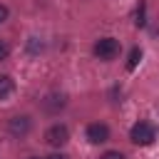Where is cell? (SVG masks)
<instances>
[{
	"mask_svg": "<svg viewBox=\"0 0 159 159\" xmlns=\"http://www.w3.org/2000/svg\"><path fill=\"white\" fill-rule=\"evenodd\" d=\"M87 139H89L92 144H104V142L109 139V127L102 124V122H92V124L87 127Z\"/></svg>",
	"mask_w": 159,
	"mask_h": 159,
	"instance_id": "obj_4",
	"label": "cell"
},
{
	"mask_svg": "<svg viewBox=\"0 0 159 159\" xmlns=\"http://www.w3.org/2000/svg\"><path fill=\"white\" fill-rule=\"evenodd\" d=\"M47 159H67V157H65V154H50Z\"/></svg>",
	"mask_w": 159,
	"mask_h": 159,
	"instance_id": "obj_13",
	"label": "cell"
},
{
	"mask_svg": "<svg viewBox=\"0 0 159 159\" xmlns=\"http://www.w3.org/2000/svg\"><path fill=\"white\" fill-rule=\"evenodd\" d=\"M134 22H137L139 27L147 22V20H144V2H139V10H137V20H134Z\"/></svg>",
	"mask_w": 159,
	"mask_h": 159,
	"instance_id": "obj_9",
	"label": "cell"
},
{
	"mask_svg": "<svg viewBox=\"0 0 159 159\" xmlns=\"http://www.w3.org/2000/svg\"><path fill=\"white\" fill-rule=\"evenodd\" d=\"M12 89H15V82H12V77H7V75H0V99H7V97L12 94Z\"/></svg>",
	"mask_w": 159,
	"mask_h": 159,
	"instance_id": "obj_6",
	"label": "cell"
},
{
	"mask_svg": "<svg viewBox=\"0 0 159 159\" xmlns=\"http://www.w3.org/2000/svg\"><path fill=\"white\" fill-rule=\"evenodd\" d=\"M5 20H7V7L0 5V22H5Z\"/></svg>",
	"mask_w": 159,
	"mask_h": 159,
	"instance_id": "obj_12",
	"label": "cell"
},
{
	"mask_svg": "<svg viewBox=\"0 0 159 159\" xmlns=\"http://www.w3.org/2000/svg\"><path fill=\"white\" fill-rule=\"evenodd\" d=\"M92 52H94V57H97V60L109 62V60H114V57L119 55V40H114V37H102V40H97V42H94Z\"/></svg>",
	"mask_w": 159,
	"mask_h": 159,
	"instance_id": "obj_2",
	"label": "cell"
},
{
	"mask_svg": "<svg viewBox=\"0 0 159 159\" xmlns=\"http://www.w3.org/2000/svg\"><path fill=\"white\" fill-rule=\"evenodd\" d=\"M129 139L134 144H139V147H149L157 139V129H154L152 122H137L132 127V132H129Z\"/></svg>",
	"mask_w": 159,
	"mask_h": 159,
	"instance_id": "obj_1",
	"label": "cell"
},
{
	"mask_svg": "<svg viewBox=\"0 0 159 159\" xmlns=\"http://www.w3.org/2000/svg\"><path fill=\"white\" fill-rule=\"evenodd\" d=\"M10 55V47H7V42L5 40H0V60H5Z\"/></svg>",
	"mask_w": 159,
	"mask_h": 159,
	"instance_id": "obj_11",
	"label": "cell"
},
{
	"mask_svg": "<svg viewBox=\"0 0 159 159\" xmlns=\"http://www.w3.org/2000/svg\"><path fill=\"white\" fill-rule=\"evenodd\" d=\"M139 60H142V50H139V47H134V50L129 52V60H127V70H134Z\"/></svg>",
	"mask_w": 159,
	"mask_h": 159,
	"instance_id": "obj_8",
	"label": "cell"
},
{
	"mask_svg": "<svg viewBox=\"0 0 159 159\" xmlns=\"http://www.w3.org/2000/svg\"><path fill=\"white\" fill-rule=\"evenodd\" d=\"M62 107H65V97H62V94H60V97H57V94H50V97L45 99V109H50V112L62 109Z\"/></svg>",
	"mask_w": 159,
	"mask_h": 159,
	"instance_id": "obj_7",
	"label": "cell"
},
{
	"mask_svg": "<svg viewBox=\"0 0 159 159\" xmlns=\"http://www.w3.org/2000/svg\"><path fill=\"white\" fill-rule=\"evenodd\" d=\"M30 127H32V122H30V117H12L10 119V124H7V129H10V134H15V137H25L27 132H30Z\"/></svg>",
	"mask_w": 159,
	"mask_h": 159,
	"instance_id": "obj_5",
	"label": "cell"
},
{
	"mask_svg": "<svg viewBox=\"0 0 159 159\" xmlns=\"http://www.w3.org/2000/svg\"><path fill=\"white\" fill-rule=\"evenodd\" d=\"M67 139H70V129L65 124H52L45 132V142L50 147H62V144H67Z\"/></svg>",
	"mask_w": 159,
	"mask_h": 159,
	"instance_id": "obj_3",
	"label": "cell"
},
{
	"mask_svg": "<svg viewBox=\"0 0 159 159\" xmlns=\"http://www.w3.org/2000/svg\"><path fill=\"white\" fill-rule=\"evenodd\" d=\"M99 159H124V154L122 152H104Z\"/></svg>",
	"mask_w": 159,
	"mask_h": 159,
	"instance_id": "obj_10",
	"label": "cell"
},
{
	"mask_svg": "<svg viewBox=\"0 0 159 159\" xmlns=\"http://www.w3.org/2000/svg\"><path fill=\"white\" fill-rule=\"evenodd\" d=\"M30 159H37V157H30Z\"/></svg>",
	"mask_w": 159,
	"mask_h": 159,
	"instance_id": "obj_14",
	"label": "cell"
}]
</instances>
